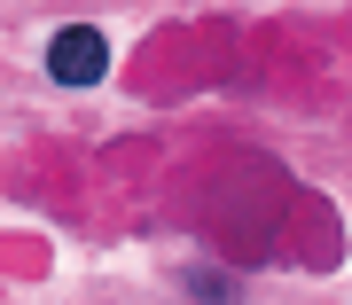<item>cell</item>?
<instances>
[{
    "instance_id": "obj_1",
    "label": "cell",
    "mask_w": 352,
    "mask_h": 305,
    "mask_svg": "<svg viewBox=\"0 0 352 305\" xmlns=\"http://www.w3.org/2000/svg\"><path fill=\"white\" fill-rule=\"evenodd\" d=\"M102 71H110V39H102L94 24H63L47 39V78L55 87H94Z\"/></svg>"
}]
</instances>
